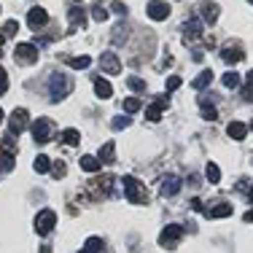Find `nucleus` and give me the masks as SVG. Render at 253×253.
Listing matches in <instances>:
<instances>
[{
    "instance_id": "f257e3e1",
    "label": "nucleus",
    "mask_w": 253,
    "mask_h": 253,
    "mask_svg": "<svg viewBox=\"0 0 253 253\" xmlns=\"http://www.w3.org/2000/svg\"><path fill=\"white\" fill-rule=\"evenodd\" d=\"M70 92H73V78L65 76V73H51V78H49V97L54 102H59V100L68 97Z\"/></svg>"
},
{
    "instance_id": "f03ea898",
    "label": "nucleus",
    "mask_w": 253,
    "mask_h": 253,
    "mask_svg": "<svg viewBox=\"0 0 253 253\" xmlns=\"http://www.w3.org/2000/svg\"><path fill=\"white\" fill-rule=\"evenodd\" d=\"M124 197H126L129 202H137V205L148 200V194H146V189H143V183H140L137 178H132V175L124 178Z\"/></svg>"
},
{
    "instance_id": "7ed1b4c3",
    "label": "nucleus",
    "mask_w": 253,
    "mask_h": 253,
    "mask_svg": "<svg viewBox=\"0 0 253 253\" xmlns=\"http://www.w3.org/2000/svg\"><path fill=\"white\" fill-rule=\"evenodd\" d=\"M30 132H33L35 143H46L49 137L54 135V124L51 119H35L33 124H30Z\"/></svg>"
},
{
    "instance_id": "20e7f679",
    "label": "nucleus",
    "mask_w": 253,
    "mask_h": 253,
    "mask_svg": "<svg viewBox=\"0 0 253 253\" xmlns=\"http://www.w3.org/2000/svg\"><path fill=\"white\" fill-rule=\"evenodd\" d=\"M8 129H11V135H22L25 129H30V116L25 108H16L8 116Z\"/></svg>"
},
{
    "instance_id": "39448f33",
    "label": "nucleus",
    "mask_w": 253,
    "mask_h": 253,
    "mask_svg": "<svg viewBox=\"0 0 253 253\" xmlns=\"http://www.w3.org/2000/svg\"><path fill=\"white\" fill-rule=\"evenodd\" d=\"M54 224H57V213L54 210H41L38 215H35V229H38V234H49L51 229H54Z\"/></svg>"
},
{
    "instance_id": "423d86ee",
    "label": "nucleus",
    "mask_w": 253,
    "mask_h": 253,
    "mask_svg": "<svg viewBox=\"0 0 253 253\" xmlns=\"http://www.w3.org/2000/svg\"><path fill=\"white\" fill-rule=\"evenodd\" d=\"M14 57L19 65H33L38 59V49H35V43H19L14 49Z\"/></svg>"
},
{
    "instance_id": "0eeeda50",
    "label": "nucleus",
    "mask_w": 253,
    "mask_h": 253,
    "mask_svg": "<svg viewBox=\"0 0 253 253\" xmlns=\"http://www.w3.org/2000/svg\"><path fill=\"white\" fill-rule=\"evenodd\" d=\"M100 68H102V73H108V76L122 73V62H119V57L113 51H102L100 54Z\"/></svg>"
},
{
    "instance_id": "6e6552de",
    "label": "nucleus",
    "mask_w": 253,
    "mask_h": 253,
    "mask_svg": "<svg viewBox=\"0 0 253 253\" xmlns=\"http://www.w3.org/2000/svg\"><path fill=\"white\" fill-rule=\"evenodd\" d=\"M146 11H148V19H154V22H165L167 16H170V3H165V0H151Z\"/></svg>"
},
{
    "instance_id": "1a4fd4ad",
    "label": "nucleus",
    "mask_w": 253,
    "mask_h": 253,
    "mask_svg": "<svg viewBox=\"0 0 253 253\" xmlns=\"http://www.w3.org/2000/svg\"><path fill=\"white\" fill-rule=\"evenodd\" d=\"M180 232H183V226H178V224L165 226V232H162V237H159V245L162 248H175L178 240H180Z\"/></svg>"
},
{
    "instance_id": "9d476101",
    "label": "nucleus",
    "mask_w": 253,
    "mask_h": 253,
    "mask_svg": "<svg viewBox=\"0 0 253 253\" xmlns=\"http://www.w3.org/2000/svg\"><path fill=\"white\" fill-rule=\"evenodd\" d=\"M46 22H49V14H46V8H41V5H35V8H30V14H27V25L33 27V30L43 27Z\"/></svg>"
},
{
    "instance_id": "9b49d317",
    "label": "nucleus",
    "mask_w": 253,
    "mask_h": 253,
    "mask_svg": "<svg viewBox=\"0 0 253 253\" xmlns=\"http://www.w3.org/2000/svg\"><path fill=\"white\" fill-rule=\"evenodd\" d=\"M94 94H97L100 100H111V97H113V86L108 84V78H105V76L94 81Z\"/></svg>"
},
{
    "instance_id": "f8f14e48",
    "label": "nucleus",
    "mask_w": 253,
    "mask_h": 253,
    "mask_svg": "<svg viewBox=\"0 0 253 253\" xmlns=\"http://www.w3.org/2000/svg\"><path fill=\"white\" fill-rule=\"evenodd\" d=\"M200 14L205 16V22H208V25H215V19H218L221 8H218L215 3H202V5H200Z\"/></svg>"
},
{
    "instance_id": "ddd939ff",
    "label": "nucleus",
    "mask_w": 253,
    "mask_h": 253,
    "mask_svg": "<svg viewBox=\"0 0 253 253\" xmlns=\"http://www.w3.org/2000/svg\"><path fill=\"white\" fill-rule=\"evenodd\" d=\"M226 135L232 137V140H245V135H248V126H245L243 122H232L226 129Z\"/></svg>"
},
{
    "instance_id": "4468645a",
    "label": "nucleus",
    "mask_w": 253,
    "mask_h": 253,
    "mask_svg": "<svg viewBox=\"0 0 253 253\" xmlns=\"http://www.w3.org/2000/svg\"><path fill=\"white\" fill-rule=\"evenodd\" d=\"M178 189H180V178H178V175L167 178L165 183H162V194H165V197H175Z\"/></svg>"
},
{
    "instance_id": "2eb2a0df",
    "label": "nucleus",
    "mask_w": 253,
    "mask_h": 253,
    "mask_svg": "<svg viewBox=\"0 0 253 253\" xmlns=\"http://www.w3.org/2000/svg\"><path fill=\"white\" fill-rule=\"evenodd\" d=\"M78 165H81L84 172H97L100 170V159H97V156H89V154H84Z\"/></svg>"
},
{
    "instance_id": "dca6fc26",
    "label": "nucleus",
    "mask_w": 253,
    "mask_h": 253,
    "mask_svg": "<svg viewBox=\"0 0 253 253\" xmlns=\"http://www.w3.org/2000/svg\"><path fill=\"white\" fill-rule=\"evenodd\" d=\"M183 35H186V38H200V35H202V25L197 19H189L183 25Z\"/></svg>"
},
{
    "instance_id": "f3484780",
    "label": "nucleus",
    "mask_w": 253,
    "mask_h": 253,
    "mask_svg": "<svg viewBox=\"0 0 253 253\" xmlns=\"http://www.w3.org/2000/svg\"><path fill=\"white\" fill-rule=\"evenodd\" d=\"M229 213H232V205L224 202V205H215V208H210L205 215H208V218H226Z\"/></svg>"
},
{
    "instance_id": "a211bd4d",
    "label": "nucleus",
    "mask_w": 253,
    "mask_h": 253,
    "mask_svg": "<svg viewBox=\"0 0 253 253\" xmlns=\"http://www.w3.org/2000/svg\"><path fill=\"white\" fill-rule=\"evenodd\" d=\"M221 81H224V86H226V89H240V86H243V78H240L237 73H232V70L221 76Z\"/></svg>"
},
{
    "instance_id": "6ab92c4d",
    "label": "nucleus",
    "mask_w": 253,
    "mask_h": 253,
    "mask_svg": "<svg viewBox=\"0 0 253 253\" xmlns=\"http://www.w3.org/2000/svg\"><path fill=\"white\" fill-rule=\"evenodd\" d=\"M200 105H202V108H200L202 119H208V122H213V119L218 116V111H215V105H213V102H210V100H202Z\"/></svg>"
},
{
    "instance_id": "aec40b11",
    "label": "nucleus",
    "mask_w": 253,
    "mask_h": 253,
    "mask_svg": "<svg viewBox=\"0 0 253 253\" xmlns=\"http://www.w3.org/2000/svg\"><path fill=\"white\" fill-rule=\"evenodd\" d=\"M210 81H213V70H202V73L191 81V86H194V89H205Z\"/></svg>"
},
{
    "instance_id": "412c9836",
    "label": "nucleus",
    "mask_w": 253,
    "mask_h": 253,
    "mask_svg": "<svg viewBox=\"0 0 253 253\" xmlns=\"http://www.w3.org/2000/svg\"><path fill=\"white\" fill-rule=\"evenodd\" d=\"M33 167H35V172H41V175H46L49 172V167H51V162H49V156H35V162H33Z\"/></svg>"
},
{
    "instance_id": "4be33fe9",
    "label": "nucleus",
    "mask_w": 253,
    "mask_h": 253,
    "mask_svg": "<svg viewBox=\"0 0 253 253\" xmlns=\"http://www.w3.org/2000/svg\"><path fill=\"white\" fill-rule=\"evenodd\" d=\"M102 248H105V243H102L100 237H89L86 245H84V253H97V251H102Z\"/></svg>"
},
{
    "instance_id": "5701e85b",
    "label": "nucleus",
    "mask_w": 253,
    "mask_h": 253,
    "mask_svg": "<svg viewBox=\"0 0 253 253\" xmlns=\"http://www.w3.org/2000/svg\"><path fill=\"white\" fill-rule=\"evenodd\" d=\"M205 178H208L210 183H218V180H221V170L215 165H208V167H205Z\"/></svg>"
},
{
    "instance_id": "b1692460",
    "label": "nucleus",
    "mask_w": 253,
    "mask_h": 253,
    "mask_svg": "<svg viewBox=\"0 0 253 253\" xmlns=\"http://www.w3.org/2000/svg\"><path fill=\"white\" fill-rule=\"evenodd\" d=\"M70 65H73L76 70H86L89 65H92V59H89L86 54H84V57H73V59H70Z\"/></svg>"
},
{
    "instance_id": "393cba45",
    "label": "nucleus",
    "mask_w": 253,
    "mask_h": 253,
    "mask_svg": "<svg viewBox=\"0 0 253 253\" xmlns=\"http://www.w3.org/2000/svg\"><path fill=\"white\" fill-rule=\"evenodd\" d=\"M78 140H81V137H78L76 129H65L62 132V143H65V146H76Z\"/></svg>"
},
{
    "instance_id": "a878e982",
    "label": "nucleus",
    "mask_w": 253,
    "mask_h": 253,
    "mask_svg": "<svg viewBox=\"0 0 253 253\" xmlns=\"http://www.w3.org/2000/svg\"><path fill=\"white\" fill-rule=\"evenodd\" d=\"M70 22H73V25L78 27V25H84V22H86V14H84V11L81 8H70Z\"/></svg>"
},
{
    "instance_id": "bb28decb",
    "label": "nucleus",
    "mask_w": 253,
    "mask_h": 253,
    "mask_svg": "<svg viewBox=\"0 0 253 253\" xmlns=\"http://www.w3.org/2000/svg\"><path fill=\"white\" fill-rule=\"evenodd\" d=\"M140 111V100L137 97H126L124 100V113H137Z\"/></svg>"
},
{
    "instance_id": "cd10ccee",
    "label": "nucleus",
    "mask_w": 253,
    "mask_h": 253,
    "mask_svg": "<svg viewBox=\"0 0 253 253\" xmlns=\"http://www.w3.org/2000/svg\"><path fill=\"white\" fill-rule=\"evenodd\" d=\"M100 162H113V143H105V146L100 148Z\"/></svg>"
},
{
    "instance_id": "c85d7f7f",
    "label": "nucleus",
    "mask_w": 253,
    "mask_h": 253,
    "mask_svg": "<svg viewBox=\"0 0 253 253\" xmlns=\"http://www.w3.org/2000/svg\"><path fill=\"white\" fill-rule=\"evenodd\" d=\"M124 35H126V22L116 25V30H113V43H124Z\"/></svg>"
},
{
    "instance_id": "c756f323",
    "label": "nucleus",
    "mask_w": 253,
    "mask_h": 253,
    "mask_svg": "<svg viewBox=\"0 0 253 253\" xmlns=\"http://www.w3.org/2000/svg\"><path fill=\"white\" fill-rule=\"evenodd\" d=\"M126 86L132 89V92H143L146 89V84H143V78H137V76H132L129 81H126Z\"/></svg>"
},
{
    "instance_id": "7c9ffc66",
    "label": "nucleus",
    "mask_w": 253,
    "mask_h": 253,
    "mask_svg": "<svg viewBox=\"0 0 253 253\" xmlns=\"http://www.w3.org/2000/svg\"><path fill=\"white\" fill-rule=\"evenodd\" d=\"M111 126L113 129H126V126H129V116H116L111 122Z\"/></svg>"
},
{
    "instance_id": "2f4dec72",
    "label": "nucleus",
    "mask_w": 253,
    "mask_h": 253,
    "mask_svg": "<svg viewBox=\"0 0 253 253\" xmlns=\"http://www.w3.org/2000/svg\"><path fill=\"white\" fill-rule=\"evenodd\" d=\"M180 84H183V81H180L178 76H170V78L165 81V89H167V92H175V89L180 86Z\"/></svg>"
},
{
    "instance_id": "473e14b6",
    "label": "nucleus",
    "mask_w": 253,
    "mask_h": 253,
    "mask_svg": "<svg viewBox=\"0 0 253 253\" xmlns=\"http://www.w3.org/2000/svg\"><path fill=\"white\" fill-rule=\"evenodd\" d=\"M14 167V156L11 154H0V170H11Z\"/></svg>"
},
{
    "instance_id": "72a5a7b5",
    "label": "nucleus",
    "mask_w": 253,
    "mask_h": 253,
    "mask_svg": "<svg viewBox=\"0 0 253 253\" xmlns=\"http://www.w3.org/2000/svg\"><path fill=\"white\" fill-rule=\"evenodd\" d=\"M224 59H226L229 65H232V62H237V59H243V51H234V49H226V51H224Z\"/></svg>"
},
{
    "instance_id": "f704fd0d",
    "label": "nucleus",
    "mask_w": 253,
    "mask_h": 253,
    "mask_svg": "<svg viewBox=\"0 0 253 253\" xmlns=\"http://www.w3.org/2000/svg\"><path fill=\"white\" fill-rule=\"evenodd\" d=\"M92 16H94L97 22H105V19H108V11L102 8V5H94V8H92Z\"/></svg>"
},
{
    "instance_id": "c9c22d12",
    "label": "nucleus",
    "mask_w": 253,
    "mask_h": 253,
    "mask_svg": "<svg viewBox=\"0 0 253 253\" xmlns=\"http://www.w3.org/2000/svg\"><path fill=\"white\" fill-rule=\"evenodd\" d=\"M5 89H8V76H5V70L0 68V94H5Z\"/></svg>"
},
{
    "instance_id": "e433bc0d",
    "label": "nucleus",
    "mask_w": 253,
    "mask_h": 253,
    "mask_svg": "<svg viewBox=\"0 0 253 253\" xmlns=\"http://www.w3.org/2000/svg\"><path fill=\"white\" fill-rule=\"evenodd\" d=\"M54 178H62L65 175V162H57V165H54V172H51Z\"/></svg>"
},
{
    "instance_id": "4c0bfd02",
    "label": "nucleus",
    "mask_w": 253,
    "mask_h": 253,
    "mask_svg": "<svg viewBox=\"0 0 253 253\" xmlns=\"http://www.w3.org/2000/svg\"><path fill=\"white\" fill-rule=\"evenodd\" d=\"M16 27H19L16 22H8V25L3 27V35H14V33H16Z\"/></svg>"
},
{
    "instance_id": "58836bf2",
    "label": "nucleus",
    "mask_w": 253,
    "mask_h": 253,
    "mask_svg": "<svg viewBox=\"0 0 253 253\" xmlns=\"http://www.w3.org/2000/svg\"><path fill=\"white\" fill-rule=\"evenodd\" d=\"M243 100L253 102V86H245V89H243Z\"/></svg>"
},
{
    "instance_id": "ea45409f",
    "label": "nucleus",
    "mask_w": 253,
    "mask_h": 253,
    "mask_svg": "<svg viewBox=\"0 0 253 253\" xmlns=\"http://www.w3.org/2000/svg\"><path fill=\"white\" fill-rule=\"evenodd\" d=\"M111 8L116 11V14H126V5H124V3H113Z\"/></svg>"
},
{
    "instance_id": "a19ab883",
    "label": "nucleus",
    "mask_w": 253,
    "mask_h": 253,
    "mask_svg": "<svg viewBox=\"0 0 253 253\" xmlns=\"http://www.w3.org/2000/svg\"><path fill=\"white\" fill-rule=\"evenodd\" d=\"M245 81H248V86H253V70H248V76H245Z\"/></svg>"
},
{
    "instance_id": "79ce46f5",
    "label": "nucleus",
    "mask_w": 253,
    "mask_h": 253,
    "mask_svg": "<svg viewBox=\"0 0 253 253\" xmlns=\"http://www.w3.org/2000/svg\"><path fill=\"white\" fill-rule=\"evenodd\" d=\"M245 218H248V221H253V213H248V215H245Z\"/></svg>"
},
{
    "instance_id": "37998d69",
    "label": "nucleus",
    "mask_w": 253,
    "mask_h": 253,
    "mask_svg": "<svg viewBox=\"0 0 253 253\" xmlns=\"http://www.w3.org/2000/svg\"><path fill=\"white\" fill-rule=\"evenodd\" d=\"M0 122H3V108H0Z\"/></svg>"
},
{
    "instance_id": "c03bdc74",
    "label": "nucleus",
    "mask_w": 253,
    "mask_h": 253,
    "mask_svg": "<svg viewBox=\"0 0 253 253\" xmlns=\"http://www.w3.org/2000/svg\"><path fill=\"white\" fill-rule=\"evenodd\" d=\"M251 200H253V189H251Z\"/></svg>"
},
{
    "instance_id": "a18cd8bd",
    "label": "nucleus",
    "mask_w": 253,
    "mask_h": 253,
    "mask_svg": "<svg viewBox=\"0 0 253 253\" xmlns=\"http://www.w3.org/2000/svg\"><path fill=\"white\" fill-rule=\"evenodd\" d=\"M76 3H81V0H76Z\"/></svg>"
},
{
    "instance_id": "49530a36",
    "label": "nucleus",
    "mask_w": 253,
    "mask_h": 253,
    "mask_svg": "<svg viewBox=\"0 0 253 253\" xmlns=\"http://www.w3.org/2000/svg\"><path fill=\"white\" fill-rule=\"evenodd\" d=\"M0 54H3V49H0Z\"/></svg>"
},
{
    "instance_id": "de8ad7c7",
    "label": "nucleus",
    "mask_w": 253,
    "mask_h": 253,
    "mask_svg": "<svg viewBox=\"0 0 253 253\" xmlns=\"http://www.w3.org/2000/svg\"><path fill=\"white\" fill-rule=\"evenodd\" d=\"M251 3H253V0H251Z\"/></svg>"
}]
</instances>
